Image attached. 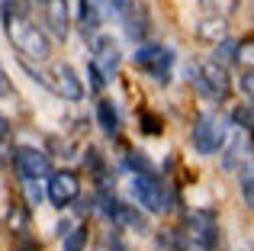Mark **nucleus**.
Returning <instances> with one entry per match:
<instances>
[{
	"label": "nucleus",
	"instance_id": "f257e3e1",
	"mask_svg": "<svg viewBox=\"0 0 254 251\" xmlns=\"http://www.w3.org/2000/svg\"><path fill=\"white\" fill-rule=\"evenodd\" d=\"M187 81L209 103H222L232 90V77L225 71V64H219V62H190L187 64Z\"/></svg>",
	"mask_w": 254,
	"mask_h": 251
},
{
	"label": "nucleus",
	"instance_id": "f03ea898",
	"mask_svg": "<svg viewBox=\"0 0 254 251\" xmlns=\"http://www.w3.org/2000/svg\"><path fill=\"white\" fill-rule=\"evenodd\" d=\"M6 29V39L13 42V49L26 58H36V62H45L52 55V39L42 26H36L29 16H19V19H10L3 23Z\"/></svg>",
	"mask_w": 254,
	"mask_h": 251
},
{
	"label": "nucleus",
	"instance_id": "7ed1b4c3",
	"mask_svg": "<svg viewBox=\"0 0 254 251\" xmlns=\"http://www.w3.org/2000/svg\"><path fill=\"white\" fill-rule=\"evenodd\" d=\"M177 251H212L219 245V222L209 213H190L184 226L174 229Z\"/></svg>",
	"mask_w": 254,
	"mask_h": 251
},
{
	"label": "nucleus",
	"instance_id": "20e7f679",
	"mask_svg": "<svg viewBox=\"0 0 254 251\" xmlns=\"http://www.w3.org/2000/svg\"><path fill=\"white\" fill-rule=\"evenodd\" d=\"M129 190H132L135 203L145 209V213H155V216L171 213V193H168V187H164V181L155 177L151 171H132L129 174Z\"/></svg>",
	"mask_w": 254,
	"mask_h": 251
},
{
	"label": "nucleus",
	"instance_id": "39448f33",
	"mask_svg": "<svg viewBox=\"0 0 254 251\" xmlns=\"http://www.w3.org/2000/svg\"><path fill=\"white\" fill-rule=\"evenodd\" d=\"M229 135H232V126L222 113L216 110H206V113L196 116V126H193V148L199 155H216L229 145Z\"/></svg>",
	"mask_w": 254,
	"mask_h": 251
},
{
	"label": "nucleus",
	"instance_id": "423d86ee",
	"mask_svg": "<svg viewBox=\"0 0 254 251\" xmlns=\"http://www.w3.org/2000/svg\"><path fill=\"white\" fill-rule=\"evenodd\" d=\"M132 64H135L142 74L168 84L171 81V68H174V49L158 45V42H142L135 52H132Z\"/></svg>",
	"mask_w": 254,
	"mask_h": 251
},
{
	"label": "nucleus",
	"instance_id": "0eeeda50",
	"mask_svg": "<svg viewBox=\"0 0 254 251\" xmlns=\"http://www.w3.org/2000/svg\"><path fill=\"white\" fill-rule=\"evenodd\" d=\"M45 196H49L52 206L68 209L71 203H77L81 196V177L74 171H55V174L45 181Z\"/></svg>",
	"mask_w": 254,
	"mask_h": 251
},
{
	"label": "nucleus",
	"instance_id": "6e6552de",
	"mask_svg": "<svg viewBox=\"0 0 254 251\" xmlns=\"http://www.w3.org/2000/svg\"><path fill=\"white\" fill-rule=\"evenodd\" d=\"M13 164H16V171H19L23 181H49V177L55 174V171H52V158L45 155L42 148H29V145L16 148Z\"/></svg>",
	"mask_w": 254,
	"mask_h": 251
},
{
	"label": "nucleus",
	"instance_id": "1a4fd4ad",
	"mask_svg": "<svg viewBox=\"0 0 254 251\" xmlns=\"http://www.w3.org/2000/svg\"><path fill=\"white\" fill-rule=\"evenodd\" d=\"M103 213L113 219V226L116 229H132V232H145V216L138 213L132 203H123V200H116V196H110L106 193L103 196Z\"/></svg>",
	"mask_w": 254,
	"mask_h": 251
},
{
	"label": "nucleus",
	"instance_id": "9d476101",
	"mask_svg": "<svg viewBox=\"0 0 254 251\" xmlns=\"http://www.w3.org/2000/svg\"><path fill=\"white\" fill-rule=\"evenodd\" d=\"M52 90H55L62 100H71V103L84 100V81L71 64H55V68H52Z\"/></svg>",
	"mask_w": 254,
	"mask_h": 251
},
{
	"label": "nucleus",
	"instance_id": "9b49d317",
	"mask_svg": "<svg viewBox=\"0 0 254 251\" xmlns=\"http://www.w3.org/2000/svg\"><path fill=\"white\" fill-rule=\"evenodd\" d=\"M90 62L103 71L106 77H113L123 64V55H119V45L113 42L110 36H97L93 39V49H90Z\"/></svg>",
	"mask_w": 254,
	"mask_h": 251
},
{
	"label": "nucleus",
	"instance_id": "f8f14e48",
	"mask_svg": "<svg viewBox=\"0 0 254 251\" xmlns=\"http://www.w3.org/2000/svg\"><path fill=\"white\" fill-rule=\"evenodd\" d=\"M42 3V16L49 23V29L58 39L68 36V0H39Z\"/></svg>",
	"mask_w": 254,
	"mask_h": 251
},
{
	"label": "nucleus",
	"instance_id": "ddd939ff",
	"mask_svg": "<svg viewBox=\"0 0 254 251\" xmlns=\"http://www.w3.org/2000/svg\"><path fill=\"white\" fill-rule=\"evenodd\" d=\"M100 23H103V10L97 0H77V26L87 39L100 36Z\"/></svg>",
	"mask_w": 254,
	"mask_h": 251
},
{
	"label": "nucleus",
	"instance_id": "4468645a",
	"mask_svg": "<svg viewBox=\"0 0 254 251\" xmlns=\"http://www.w3.org/2000/svg\"><path fill=\"white\" fill-rule=\"evenodd\" d=\"M87 226H64L62 232V248L64 251H84L87 248Z\"/></svg>",
	"mask_w": 254,
	"mask_h": 251
},
{
	"label": "nucleus",
	"instance_id": "2eb2a0df",
	"mask_svg": "<svg viewBox=\"0 0 254 251\" xmlns=\"http://www.w3.org/2000/svg\"><path fill=\"white\" fill-rule=\"evenodd\" d=\"M97 120H100V126H103L106 135H116V132H119V113L113 110L110 100H100L97 103Z\"/></svg>",
	"mask_w": 254,
	"mask_h": 251
},
{
	"label": "nucleus",
	"instance_id": "dca6fc26",
	"mask_svg": "<svg viewBox=\"0 0 254 251\" xmlns=\"http://www.w3.org/2000/svg\"><path fill=\"white\" fill-rule=\"evenodd\" d=\"M103 16H113V19H126L132 10V0H97Z\"/></svg>",
	"mask_w": 254,
	"mask_h": 251
},
{
	"label": "nucleus",
	"instance_id": "f3484780",
	"mask_svg": "<svg viewBox=\"0 0 254 251\" xmlns=\"http://www.w3.org/2000/svg\"><path fill=\"white\" fill-rule=\"evenodd\" d=\"M29 16V0H3V23Z\"/></svg>",
	"mask_w": 254,
	"mask_h": 251
},
{
	"label": "nucleus",
	"instance_id": "a211bd4d",
	"mask_svg": "<svg viewBox=\"0 0 254 251\" xmlns=\"http://www.w3.org/2000/svg\"><path fill=\"white\" fill-rule=\"evenodd\" d=\"M242 94L248 97V103H254V68L242 74Z\"/></svg>",
	"mask_w": 254,
	"mask_h": 251
},
{
	"label": "nucleus",
	"instance_id": "6ab92c4d",
	"mask_svg": "<svg viewBox=\"0 0 254 251\" xmlns=\"http://www.w3.org/2000/svg\"><path fill=\"white\" fill-rule=\"evenodd\" d=\"M23 187H26V200H29V203L42 200V187H39V181H23Z\"/></svg>",
	"mask_w": 254,
	"mask_h": 251
},
{
	"label": "nucleus",
	"instance_id": "aec40b11",
	"mask_svg": "<svg viewBox=\"0 0 254 251\" xmlns=\"http://www.w3.org/2000/svg\"><path fill=\"white\" fill-rule=\"evenodd\" d=\"M19 251H39V248H19Z\"/></svg>",
	"mask_w": 254,
	"mask_h": 251
}]
</instances>
